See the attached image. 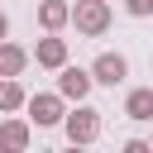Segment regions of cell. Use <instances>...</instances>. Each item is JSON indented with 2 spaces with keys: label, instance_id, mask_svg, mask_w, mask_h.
<instances>
[{
  "label": "cell",
  "instance_id": "obj_3",
  "mask_svg": "<svg viewBox=\"0 0 153 153\" xmlns=\"http://www.w3.org/2000/svg\"><path fill=\"white\" fill-rule=\"evenodd\" d=\"M62 129H67L72 143H96V139H100V110H91V105L76 100V110H67Z\"/></svg>",
  "mask_w": 153,
  "mask_h": 153
},
{
  "label": "cell",
  "instance_id": "obj_1",
  "mask_svg": "<svg viewBox=\"0 0 153 153\" xmlns=\"http://www.w3.org/2000/svg\"><path fill=\"white\" fill-rule=\"evenodd\" d=\"M29 120L38 124V129H53V124H62L67 120V96L62 91H38V96H29Z\"/></svg>",
  "mask_w": 153,
  "mask_h": 153
},
{
  "label": "cell",
  "instance_id": "obj_2",
  "mask_svg": "<svg viewBox=\"0 0 153 153\" xmlns=\"http://www.w3.org/2000/svg\"><path fill=\"white\" fill-rule=\"evenodd\" d=\"M72 24H76V33L100 38L110 29V0H76L72 5Z\"/></svg>",
  "mask_w": 153,
  "mask_h": 153
},
{
  "label": "cell",
  "instance_id": "obj_9",
  "mask_svg": "<svg viewBox=\"0 0 153 153\" xmlns=\"http://www.w3.org/2000/svg\"><path fill=\"white\" fill-rule=\"evenodd\" d=\"M124 115H129V120H139V124H143V120H153V86H134V91L124 96Z\"/></svg>",
  "mask_w": 153,
  "mask_h": 153
},
{
  "label": "cell",
  "instance_id": "obj_8",
  "mask_svg": "<svg viewBox=\"0 0 153 153\" xmlns=\"http://www.w3.org/2000/svg\"><path fill=\"white\" fill-rule=\"evenodd\" d=\"M38 24H43L48 33H57L62 24H72V5H67V0H43V5H38Z\"/></svg>",
  "mask_w": 153,
  "mask_h": 153
},
{
  "label": "cell",
  "instance_id": "obj_5",
  "mask_svg": "<svg viewBox=\"0 0 153 153\" xmlns=\"http://www.w3.org/2000/svg\"><path fill=\"white\" fill-rule=\"evenodd\" d=\"M91 76H96L100 86H120V81L129 76V62H124V53H100V57L91 62Z\"/></svg>",
  "mask_w": 153,
  "mask_h": 153
},
{
  "label": "cell",
  "instance_id": "obj_4",
  "mask_svg": "<svg viewBox=\"0 0 153 153\" xmlns=\"http://www.w3.org/2000/svg\"><path fill=\"white\" fill-rule=\"evenodd\" d=\"M91 86H96L91 67H57V91H62L67 100H86Z\"/></svg>",
  "mask_w": 153,
  "mask_h": 153
},
{
  "label": "cell",
  "instance_id": "obj_12",
  "mask_svg": "<svg viewBox=\"0 0 153 153\" xmlns=\"http://www.w3.org/2000/svg\"><path fill=\"white\" fill-rule=\"evenodd\" d=\"M124 10H129L134 19H148V14H153V0H124Z\"/></svg>",
  "mask_w": 153,
  "mask_h": 153
},
{
  "label": "cell",
  "instance_id": "obj_13",
  "mask_svg": "<svg viewBox=\"0 0 153 153\" xmlns=\"http://www.w3.org/2000/svg\"><path fill=\"white\" fill-rule=\"evenodd\" d=\"M124 153H153V139H129Z\"/></svg>",
  "mask_w": 153,
  "mask_h": 153
},
{
  "label": "cell",
  "instance_id": "obj_11",
  "mask_svg": "<svg viewBox=\"0 0 153 153\" xmlns=\"http://www.w3.org/2000/svg\"><path fill=\"white\" fill-rule=\"evenodd\" d=\"M29 57H33V53H24L19 43H0V76H19V72L29 67Z\"/></svg>",
  "mask_w": 153,
  "mask_h": 153
},
{
  "label": "cell",
  "instance_id": "obj_10",
  "mask_svg": "<svg viewBox=\"0 0 153 153\" xmlns=\"http://www.w3.org/2000/svg\"><path fill=\"white\" fill-rule=\"evenodd\" d=\"M24 105H29V96H24L19 76H0V115H14V110H24Z\"/></svg>",
  "mask_w": 153,
  "mask_h": 153
},
{
  "label": "cell",
  "instance_id": "obj_6",
  "mask_svg": "<svg viewBox=\"0 0 153 153\" xmlns=\"http://www.w3.org/2000/svg\"><path fill=\"white\" fill-rule=\"evenodd\" d=\"M33 57H38V67H48V72H57V67H67V38H38V48H33Z\"/></svg>",
  "mask_w": 153,
  "mask_h": 153
},
{
  "label": "cell",
  "instance_id": "obj_7",
  "mask_svg": "<svg viewBox=\"0 0 153 153\" xmlns=\"http://www.w3.org/2000/svg\"><path fill=\"white\" fill-rule=\"evenodd\" d=\"M29 139H33V120H5L0 124V148L19 153V148H29Z\"/></svg>",
  "mask_w": 153,
  "mask_h": 153
},
{
  "label": "cell",
  "instance_id": "obj_14",
  "mask_svg": "<svg viewBox=\"0 0 153 153\" xmlns=\"http://www.w3.org/2000/svg\"><path fill=\"white\" fill-rule=\"evenodd\" d=\"M5 38H10V19L0 14V43H5Z\"/></svg>",
  "mask_w": 153,
  "mask_h": 153
}]
</instances>
